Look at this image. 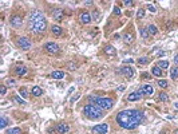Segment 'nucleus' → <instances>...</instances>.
<instances>
[{
  "label": "nucleus",
  "instance_id": "obj_1",
  "mask_svg": "<svg viewBox=\"0 0 178 134\" xmlns=\"http://www.w3.org/2000/svg\"><path fill=\"white\" fill-rule=\"evenodd\" d=\"M142 121H143V113L139 111V110H123V111L118 113L117 115L118 125L128 130L135 129Z\"/></svg>",
  "mask_w": 178,
  "mask_h": 134
},
{
  "label": "nucleus",
  "instance_id": "obj_2",
  "mask_svg": "<svg viewBox=\"0 0 178 134\" xmlns=\"http://www.w3.org/2000/svg\"><path fill=\"white\" fill-rule=\"evenodd\" d=\"M28 27L32 32H36V34L44 32L46 27H47V22L40 11H32L28 19Z\"/></svg>",
  "mask_w": 178,
  "mask_h": 134
},
{
  "label": "nucleus",
  "instance_id": "obj_3",
  "mask_svg": "<svg viewBox=\"0 0 178 134\" xmlns=\"http://www.w3.org/2000/svg\"><path fill=\"white\" fill-rule=\"evenodd\" d=\"M84 111V115L87 117L88 119H99L103 117V113H102V109L101 107H98L97 105H87V106L83 109Z\"/></svg>",
  "mask_w": 178,
  "mask_h": 134
},
{
  "label": "nucleus",
  "instance_id": "obj_4",
  "mask_svg": "<svg viewBox=\"0 0 178 134\" xmlns=\"http://www.w3.org/2000/svg\"><path fill=\"white\" fill-rule=\"evenodd\" d=\"M90 101L93 102L94 105H97L98 107H101V109L103 110H108L113 107V99H110V98H98V97H90Z\"/></svg>",
  "mask_w": 178,
  "mask_h": 134
},
{
  "label": "nucleus",
  "instance_id": "obj_5",
  "mask_svg": "<svg viewBox=\"0 0 178 134\" xmlns=\"http://www.w3.org/2000/svg\"><path fill=\"white\" fill-rule=\"evenodd\" d=\"M44 50L48 52V54H58L59 52V46L56 43H54V42H50V43H47L44 46Z\"/></svg>",
  "mask_w": 178,
  "mask_h": 134
},
{
  "label": "nucleus",
  "instance_id": "obj_6",
  "mask_svg": "<svg viewBox=\"0 0 178 134\" xmlns=\"http://www.w3.org/2000/svg\"><path fill=\"white\" fill-rule=\"evenodd\" d=\"M108 130V125L107 123H101V125H97L93 127V132L97 134H106Z\"/></svg>",
  "mask_w": 178,
  "mask_h": 134
},
{
  "label": "nucleus",
  "instance_id": "obj_7",
  "mask_svg": "<svg viewBox=\"0 0 178 134\" xmlns=\"http://www.w3.org/2000/svg\"><path fill=\"white\" fill-rule=\"evenodd\" d=\"M18 44H19V47L23 48V50H29V48H31V40L27 39V38H19Z\"/></svg>",
  "mask_w": 178,
  "mask_h": 134
},
{
  "label": "nucleus",
  "instance_id": "obj_8",
  "mask_svg": "<svg viewBox=\"0 0 178 134\" xmlns=\"http://www.w3.org/2000/svg\"><path fill=\"white\" fill-rule=\"evenodd\" d=\"M56 132L58 133H60V134H67L68 132H70V126L67 125V123H58V126H56Z\"/></svg>",
  "mask_w": 178,
  "mask_h": 134
},
{
  "label": "nucleus",
  "instance_id": "obj_9",
  "mask_svg": "<svg viewBox=\"0 0 178 134\" xmlns=\"http://www.w3.org/2000/svg\"><path fill=\"white\" fill-rule=\"evenodd\" d=\"M121 73L123 74L126 78H131L134 75V70L131 67H128V66H123V67L121 68Z\"/></svg>",
  "mask_w": 178,
  "mask_h": 134
},
{
  "label": "nucleus",
  "instance_id": "obj_10",
  "mask_svg": "<svg viewBox=\"0 0 178 134\" xmlns=\"http://www.w3.org/2000/svg\"><path fill=\"white\" fill-rule=\"evenodd\" d=\"M79 19H80V22L83 23V24H88V23L91 22V15L84 11V12H82V14L79 15Z\"/></svg>",
  "mask_w": 178,
  "mask_h": 134
},
{
  "label": "nucleus",
  "instance_id": "obj_11",
  "mask_svg": "<svg viewBox=\"0 0 178 134\" xmlns=\"http://www.w3.org/2000/svg\"><path fill=\"white\" fill-rule=\"evenodd\" d=\"M141 94H142V90L139 91H134V93H131L130 95H128V102H134V101H139L141 99Z\"/></svg>",
  "mask_w": 178,
  "mask_h": 134
},
{
  "label": "nucleus",
  "instance_id": "obj_12",
  "mask_svg": "<svg viewBox=\"0 0 178 134\" xmlns=\"http://www.w3.org/2000/svg\"><path fill=\"white\" fill-rule=\"evenodd\" d=\"M11 24L14 26V27H20L23 24V19L20 16H14V18H11Z\"/></svg>",
  "mask_w": 178,
  "mask_h": 134
},
{
  "label": "nucleus",
  "instance_id": "obj_13",
  "mask_svg": "<svg viewBox=\"0 0 178 134\" xmlns=\"http://www.w3.org/2000/svg\"><path fill=\"white\" fill-rule=\"evenodd\" d=\"M52 16H54V19H56V20H62V19H63V9L56 8L54 11V14H52Z\"/></svg>",
  "mask_w": 178,
  "mask_h": 134
},
{
  "label": "nucleus",
  "instance_id": "obj_14",
  "mask_svg": "<svg viewBox=\"0 0 178 134\" xmlns=\"http://www.w3.org/2000/svg\"><path fill=\"white\" fill-rule=\"evenodd\" d=\"M123 40H125V43H131L134 40V34L133 32H126L123 35Z\"/></svg>",
  "mask_w": 178,
  "mask_h": 134
},
{
  "label": "nucleus",
  "instance_id": "obj_15",
  "mask_svg": "<svg viewBox=\"0 0 178 134\" xmlns=\"http://www.w3.org/2000/svg\"><path fill=\"white\" fill-rule=\"evenodd\" d=\"M51 31H52V34H54L55 36H59V35H62V32H63L62 27H59V26H52Z\"/></svg>",
  "mask_w": 178,
  "mask_h": 134
},
{
  "label": "nucleus",
  "instance_id": "obj_16",
  "mask_svg": "<svg viewBox=\"0 0 178 134\" xmlns=\"http://www.w3.org/2000/svg\"><path fill=\"white\" fill-rule=\"evenodd\" d=\"M51 77L54 78V79H62V78H64V73L60 70L58 71H54V73H51Z\"/></svg>",
  "mask_w": 178,
  "mask_h": 134
},
{
  "label": "nucleus",
  "instance_id": "obj_17",
  "mask_svg": "<svg viewBox=\"0 0 178 134\" xmlns=\"http://www.w3.org/2000/svg\"><path fill=\"white\" fill-rule=\"evenodd\" d=\"M153 87L150 86V84H145V86L142 87V93L143 94H146V95H151L153 94Z\"/></svg>",
  "mask_w": 178,
  "mask_h": 134
},
{
  "label": "nucleus",
  "instance_id": "obj_18",
  "mask_svg": "<svg viewBox=\"0 0 178 134\" xmlns=\"http://www.w3.org/2000/svg\"><path fill=\"white\" fill-rule=\"evenodd\" d=\"M151 74H153L154 77H161L163 73H162V68H159L158 66H154L153 68H151Z\"/></svg>",
  "mask_w": 178,
  "mask_h": 134
},
{
  "label": "nucleus",
  "instance_id": "obj_19",
  "mask_svg": "<svg viewBox=\"0 0 178 134\" xmlns=\"http://www.w3.org/2000/svg\"><path fill=\"white\" fill-rule=\"evenodd\" d=\"M15 74L19 75V77H23V75L27 74V68L25 67H16L15 68Z\"/></svg>",
  "mask_w": 178,
  "mask_h": 134
},
{
  "label": "nucleus",
  "instance_id": "obj_20",
  "mask_svg": "<svg viewBox=\"0 0 178 134\" xmlns=\"http://www.w3.org/2000/svg\"><path fill=\"white\" fill-rule=\"evenodd\" d=\"M43 94V91L42 89L39 86H35V87H32V95H35V97H40Z\"/></svg>",
  "mask_w": 178,
  "mask_h": 134
},
{
  "label": "nucleus",
  "instance_id": "obj_21",
  "mask_svg": "<svg viewBox=\"0 0 178 134\" xmlns=\"http://www.w3.org/2000/svg\"><path fill=\"white\" fill-rule=\"evenodd\" d=\"M157 66L159 67V68H162V70H165V68L169 67V62H167V60H159Z\"/></svg>",
  "mask_w": 178,
  "mask_h": 134
},
{
  "label": "nucleus",
  "instance_id": "obj_22",
  "mask_svg": "<svg viewBox=\"0 0 178 134\" xmlns=\"http://www.w3.org/2000/svg\"><path fill=\"white\" fill-rule=\"evenodd\" d=\"M147 31H149L150 35H155V34H158V28L155 27V26H153V24L147 27Z\"/></svg>",
  "mask_w": 178,
  "mask_h": 134
},
{
  "label": "nucleus",
  "instance_id": "obj_23",
  "mask_svg": "<svg viewBox=\"0 0 178 134\" xmlns=\"http://www.w3.org/2000/svg\"><path fill=\"white\" fill-rule=\"evenodd\" d=\"M170 77H171V79H177V78H178V67H174V68H171Z\"/></svg>",
  "mask_w": 178,
  "mask_h": 134
},
{
  "label": "nucleus",
  "instance_id": "obj_24",
  "mask_svg": "<svg viewBox=\"0 0 178 134\" xmlns=\"http://www.w3.org/2000/svg\"><path fill=\"white\" fill-rule=\"evenodd\" d=\"M104 51H106V54H108V55H115V48L113 46H107V47L104 48Z\"/></svg>",
  "mask_w": 178,
  "mask_h": 134
},
{
  "label": "nucleus",
  "instance_id": "obj_25",
  "mask_svg": "<svg viewBox=\"0 0 178 134\" xmlns=\"http://www.w3.org/2000/svg\"><path fill=\"white\" fill-rule=\"evenodd\" d=\"M7 134H22V129H19V127H14V129H9Z\"/></svg>",
  "mask_w": 178,
  "mask_h": 134
},
{
  "label": "nucleus",
  "instance_id": "obj_26",
  "mask_svg": "<svg viewBox=\"0 0 178 134\" xmlns=\"http://www.w3.org/2000/svg\"><path fill=\"white\" fill-rule=\"evenodd\" d=\"M141 35H142L143 39H147L149 38V31H147V28H141Z\"/></svg>",
  "mask_w": 178,
  "mask_h": 134
},
{
  "label": "nucleus",
  "instance_id": "obj_27",
  "mask_svg": "<svg viewBox=\"0 0 178 134\" xmlns=\"http://www.w3.org/2000/svg\"><path fill=\"white\" fill-rule=\"evenodd\" d=\"M19 94H20L23 98H27L28 97V91L25 90L24 87H20V89H19Z\"/></svg>",
  "mask_w": 178,
  "mask_h": 134
},
{
  "label": "nucleus",
  "instance_id": "obj_28",
  "mask_svg": "<svg viewBox=\"0 0 178 134\" xmlns=\"http://www.w3.org/2000/svg\"><path fill=\"white\" fill-rule=\"evenodd\" d=\"M157 83H158V86L162 87V89H166L167 87V80H165V79H159Z\"/></svg>",
  "mask_w": 178,
  "mask_h": 134
},
{
  "label": "nucleus",
  "instance_id": "obj_29",
  "mask_svg": "<svg viewBox=\"0 0 178 134\" xmlns=\"http://www.w3.org/2000/svg\"><path fill=\"white\" fill-rule=\"evenodd\" d=\"M7 126V118H5L4 115L0 117V127H5Z\"/></svg>",
  "mask_w": 178,
  "mask_h": 134
},
{
  "label": "nucleus",
  "instance_id": "obj_30",
  "mask_svg": "<svg viewBox=\"0 0 178 134\" xmlns=\"http://www.w3.org/2000/svg\"><path fill=\"white\" fill-rule=\"evenodd\" d=\"M159 99L162 101V102H167L169 97H167V94H166V93H161V94H159Z\"/></svg>",
  "mask_w": 178,
  "mask_h": 134
},
{
  "label": "nucleus",
  "instance_id": "obj_31",
  "mask_svg": "<svg viewBox=\"0 0 178 134\" xmlns=\"http://www.w3.org/2000/svg\"><path fill=\"white\" fill-rule=\"evenodd\" d=\"M143 16H145V11H143L142 8H139V9L137 11V18L141 19V18H143Z\"/></svg>",
  "mask_w": 178,
  "mask_h": 134
},
{
  "label": "nucleus",
  "instance_id": "obj_32",
  "mask_svg": "<svg viewBox=\"0 0 178 134\" xmlns=\"http://www.w3.org/2000/svg\"><path fill=\"white\" fill-rule=\"evenodd\" d=\"M147 62H149L147 58H139V59H138V63H139V64H146Z\"/></svg>",
  "mask_w": 178,
  "mask_h": 134
},
{
  "label": "nucleus",
  "instance_id": "obj_33",
  "mask_svg": "<svg viewBox=\"0 0 178 134\" xmlns=\"http://www.w3.org/2000/svg\"><path fill=\"white\" fill-rule=\"evenodd\" d=\"M15 101H16V102H18V103H20V105H25L24 99H22L20 97H16V98H15Z\"/></svg>",
  "mask_w": 178,
  "mask_h": 134
},
{
  "label": "nucleus",
  "instance_id": "obj_34",
  "mask_svg": "<svg viewBox=\"0 0 178 134\" xmlns=\"http://www.w3.org/2000/svg\"><path fill=\"white\" fill-rule=\"evenodd\" d=\"M7 86H9V87L15 86V80H14V79H8V80H7Z\"/></svg>",
  "mask_w": 178,
  "mask_h": 134
},
{
  "label": "nucleus",
  "instance_id": "obj_35",
  "mask_svg": "<svg viewBox=\"0 0 178 134\" xmlns=\"http://www.w3.org/2000/svg\"><path fill=\"white\" fill-rule=\"evenodd\" d=\"M5 91H7V87H5L4 84H1V86H0V93H1V94H5Z\"/></svg>",
  "mask_w": 178,
  "mask_h": 134
},
{
  "label": "nucleus",
  "instance_id": "obj_36",
  "mask_svg": "<svg viewBox=\"0 0 178 134\" xmlns=\"http://www.w3.org/2000/svg\"><path fill=\"white\" fill-rule=\"evenodd\" d=\"M147 8H149V11H151V12H155V8H154L151 4H147Z\"/></svg>",
  "mask_w": 178,
  "mask_h": 134
},
{
  "label": "nucleus",
  "instance_id": "obj_37",
  "mask_svg": "<svg viewBox=\"0 0 178 134\" xmlns=\"http://www.w3.org/2000/svg\"><path fill=\"white\" fill-rule=\"evenodd\" d=\"M114 14H118V15H119V14H121V9L118 8V7H114Z\"/></svg>",
  "mask_w": 178,
  "mask_h": 134
},
{
  "label": "nucleus",
  "instance_id": "obj_38",
  "mask_svg": "<svg viewBox=\"0 0 178 134\" xmlns=\"http://www.w3.org/2000/svg\"><path fill=\"white\" fill-rule=\"evenodd\" d=\"M125 4H126V5H131V4H133V1H130V0H126V1H125Z\"/></svg>",
  "mask_w": 178,
  "mask_h": 134
},
{
  "label": "nucleus",
  "instance_id": "obj_39",
  "mask_svg": "<svg viewBox=\"0 0 178 134\" xmlns=\"http://www.w3.org/2000/svg\"><path fill=\"white\" fill-rule=\"evenodd\" d=\"M174 63L178 64V55H176V56H174Z\"/></svg>",
  "mask_w": 178,
  "mask_h": 134
},
{
  "label": "nucleus",
  "instance_id": "obj_40",
  "mask_svg": "<svg viewBox=\"0 0 178 134\" xmlns=\"http://www.w3.org/2000/svg\"><path fill=\"white\" fill-rule=\"evenodd\" d=\"M98 16H99V14H98V12H97V11H94V18H95V19H97V18H98Z\"/></svg>",
  "mask_w": 178,
  "mask_h": 134
},
{
  "label": "nucleus",
  "instance_id": "obj_41",
  "mask_svg": "<svg viewBox=\"0 0 178 134\" xmlns=\"http://www.w3.org/2000/svg\"><path fill=\"white\" fill-rule=\"evenodd\" d=\"M174 134H178V130H177V132H174Z\"/></svg>",
  "mask_w": 178,
  "mask_h": 134
}]
</instances>
